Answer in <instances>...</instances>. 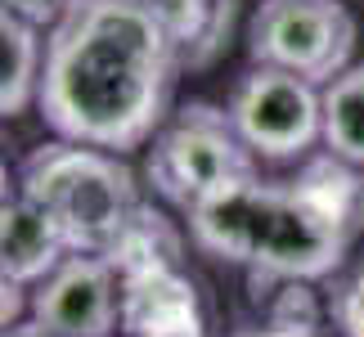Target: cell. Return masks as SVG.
Instances as JSON below:
<instances>
[{"label":"cell","mask_w":364,"mask_h":337,"mask_svg":"<svg viewBox=\"0 0 364 337\" xmlns=\"http://www.w3.org/2000/svg\"><path fill=\"white\" fill-rule=\"evenodd\" d=\"M180 50L158 0H73L46 41L36 108L68 144L131 153L166 126Z\"/></svg>","instance_id":"6da1fadb"},{"label":"cell","mask_w":364,"mask_h":337,"mask_svg":"<svg viewBox=\"0 0 364 337\" xmlns=\"http://www.w3.org/2000/svg\"><path fill=\"white\" fill-rule=\"evenodd\" d=\"M364 234V171L333 153H319L292 180L279 185V207L270 220L257 265L247 270L252 288L315 284L346 261Z\"/></svg>","instance_id":"7a4b0ae2"},{"label":"cell","mask_w":364,"mask_h":337,"mask_svg":"<svg viewBox=\"0 0 364 337\" xmlns=\"http://www.w3.org/2000/svg\"><path fill=\"white\" fill-rule=\"evenodd\" d=\"M18 193L46 207L63 225L73 252H86V257H104V247L144 203L135 171L117 153L68 144V139L27 153L18 166Z\"/></svg>","instance_id":"3957f363"},{"label":"cell","mask_w":364,"mask_h":337,"mask_svg":"<svg viewBox=\"0 0 364 337\" xmlns=\"http://www.w3.org/2000/svg\"><path fill=\"white\" fill-rule=\"evenodd\" d=\"M243 176H257V158L239 139L230 112L203 100L176 108V117L153 135L144 158V180L153 185V193L185 212L212 189Z\"/></svg>","instance_id":"277c9868"},{"label":"cell","mask_w":364,"mask_h":337,"mask_svg":"<svg viewBox=\"0 0 364 337\" xmlns=\"http://www.w3.org/2000/svg\"><path fill=\"white\" fill-rule=\"evenodd\" d=\"M355 14L338 0H261L247 23L257 68H279L311 86H333L355 54Z\"/></svg>","instance_id":"5b68a950"},{"label":"cell","mask_w":364,"mask_h":337,"mask_svg":"<svg viewBox=\"0 0 364 337\" xmlns=\"http://www.w3.org/2000/svg\"><path fill=\"white\" fill-rule=\"evenodd\" d=\"M225 112L261 162H297L324 139V90L279 68L252 63L234 81Z\"/></svg>","instance_id":"8992f818"},{"label":"cell","mask_w":364,"mask_h":337,"mask_svg":"<svg viewBox=\"0 0 364 337\" xmlns=\"http://www.w3.org/2000/svg\"><path fill=\"white\" fill-rule=\"evenodd\" d=\"M27 311L50 337H113L122 324V279L104 257L73 252L46 284L32 288Z\"/></svg>","instance_id":"52a82bcc"},{"label":"cell","mask_w":364,"mask_h":337,"mask_svg":"<svg viewBox=\"0 0 364 337\" xmlns=\"http://www.w3.org/2000/svg\"><path fill=\"white\" fill-rule=\"evenodd\" d=\"M274 207H279V180H261V176L230 180V185L212 189L207 198L189 207V238L207 257L252 270L265 238H270Z\"/></svg>","instance_id":"ba28073f"},{"label":"cell","mask_w":364,"mask_h":337,"mask_svg":"<svg viewBox=\"0 0 364 337\" xmlns=\"http://www.w3.org/2000/svg\"><path fill=\"white\" fill-rule=\"evenodd\" d=\"M126 337H212L198 284L171 265L122 279V324Z\"/></svg>","instance_id":"9c48e42d"},{"label":"cell","mask_w":364,"mask_h":337,"mask_svg":"<svg viewBox=\"0 0 364 337\" xmlns=\"http://www.w3.org/2000/svg\"><path fill=\"white\" fill-rule=\"evenodd\" d=\"M73 257L63 225L27 193H9L0 203V274L14 288H36Z\"/></svg>","instance_id":"30bf717a"},{"label":"cell","mask_w":364,"mask_h":337,"mask_svg":"<svg viewBox=\"0 0 364 337\" xmlns=\"http://www.w3.org/2000/svg\"><path fill=\"white\" fill-rule=\"evenodd\" d=\"M180 252H185V238L166 212H158L153 203H139L131 220L117 230V238L104 247V261L113 265L117 279H135V274H149V270H171L180 265Z\"/></svg>","instance_id":"8fae6325"},{"label":"cell","mask_w":364,"mask_h":337,"mask_svg":"<svg viewBox=\"0 0 364 337\" xmlns=\"http://www.w3.org/2000/svg\"><path fill=\"white\" fill-rule=\"evenodd\" d=\"M171 23L180 68H212L230 46L239 0H158Z\"/></svg>","instance_id":"7c38bea8"},{"label":"cell","mask_w":364,"mask_h":337,"mask_svg":"<svg viewBox=\"0 0 364 337\" xmlns=\"http://www.w3.org/2000/svg\"><path fill=\"white\" fill-rule=\"evenodd\" d=\"M41 63H46V46L36 27L0 5V117H14L27 104H36Z\"/></svg>","instance_id":"4fadbf2b"},{"label":"cell","mask_w":364,"mask_h":337,"mask_svg":"<svg viewBox=\"0 0 364 337\" xmlns=\"http://www.w3.org/2000/svg\"><path fill=\"white\" fill-rule=\"evenodd\" d=\"M324 144L333 158L364 171V63L324 86Z\"/></svg>","instance_id":"5bb4252c"},{"label":"cell","mask_w":364,"mask_h":337,"mask_svg":"<svg viewBox=\"0 0 364 337\" xmlns=\"http://www.w3.org/2000/svg\"><path fill=\"white\" fill-rule=\"evenodd\" d=\"M328 306H319L311 284H279V297L270 301V328H297V333H319Z\"/></svg>","instance_id":"9a60e30c"},{"label":"cell","mask_w":364,"mask_h":337,"mask_svg":"<svg viewBox=\"0 0 364 337\" xmlns=\"http://www.w3.org/2000/svg\"><path fill=\"white\" fill-rule=\"evenodd\" d=\"M328 319L342 337H364V270L328 288Z\"/></svg>","instance_id":"2e32d148"},{"label":"cell","mask_w":364,"mask_h":337,"mask_svg":"<svg viewBox=\"0 0 364 337\" xmlns=\"http://www.w3.org/2000/svg\"><path fill=\"white\" fill-rule=\"evenodd\" d=\"M27 311V297H23V288H14L5 274H0V333L18 324V315Z\"/></svg>","instance_id":"e0dca14e"},{"label":"cell","mask_w":364,"mask_h":337,"mask_svg":"<svg viewBox=\"0 0 364 337\" xmlns=\"http://www.w3.org/2000/svg\"><path fill=\"white\" fill-rule=\"evenodd\" d=\"M0 337H50V333L41 328L36 319H18V324H14V328H5V333H0Z\"/></svg>","instance_id":"ac0fdd59"},{"label":"cell","mask_w":364,"mask_h":337,"mask_svg":"<svg viewBox=\"0 0 364 337\" xmlns=\"http://www.w3.org/2000/svg\"><path fill=\"white\" fill-rule=\"evenodd\" d=\"M234 337H319V333H297V328H247Z\"/></svg>","instance_id":"d6986e66"},{"label":"cell","mask_w":364,"mask_h":337,"mask_svg":"<svg viewBox=\"0 0 364 337\" xmlns=\"http://www.w3.org/2000/svg\"><path fill=\"white\" fill-rule=\"evenodd\" d=\"M9 198V171H5V158H0V203Z\"/></svg>","instance_id":"ffe728a7"}]
</instances>
